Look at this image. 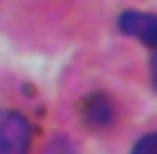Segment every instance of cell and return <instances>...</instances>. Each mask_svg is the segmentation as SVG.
Masks as SVG:
<instances>
[{
  "instance_id": "3957f363",
  "label": "cell",
  "mask_w": 157,
  "mask_h": 154,
  "mask_svg": "<svg viewBox=\"0 0 157 154\" xmlns=\"http://www.w3.org/2000/svg\"><path fill=\"white\" fill-rule=\"evenodd\" d=\"M80 116H83V122H87L90 129H109V125L116 122V106H112V100L106 93H93V96L83 100Z\"/></svg>"
},
{
  "instance_id": "6da1fadb",
  "label": "cell",
  "mask_w": 157,
  "mask_h": 154,
  "mask_svg": "<svg viewBox=\"0 0 157 154\" xmlns=\"http://www.w3.org/2000/svg\"><path fill=\"white\" fill-rule=\"evenodd\" d=\"M32 122L16 109H0V154H29Z\"/></svg>"
},
{
  "instance_id": "5b68a950",
  "label": "cell",
  "mask_w": 157,
  "mask_h": 154,
  "mask_svg": "<svg viewBox=\"0 0 157 154\" xmlns=\"http://www.w3.org/2000/svg\"><path fill=\"white\" fill-rule=\"evenodd\" d=\"M151 80H154V90H157V48H151Z\"/></svg>"
},
{
  "instance_id": "277c9868",
  "label": "cell",
  "mask_w": 157,
  "mask_h": 154,
  "mask_svg": "<svg viewBox=\"0 0 157 154\" xmlns=\"http://www.w3.org/2000/svg\"><path fill=\"white\" fill-rule=\"evenodd\" d=\"M132 154H157V132H147V135H141L138 141H135Z\"/></svg>"
},
{
  "instance_id": "7a4b0ae2",
  "label": "cell",
  "mask_w": 157,
  "mask_h": 154,
  "mask_svg": "<svg viewBox=\"0 0 157 154\" xmlns=\"http://www.w3.org/2000/svg\"><path fill=\"white\" fill-rule=\"evenodd\" d=\"M119 29L125 36H135L141 45L157 48V16L154 13H141V10H128L119 16Z\"/></svg>"
}]
</instances>
